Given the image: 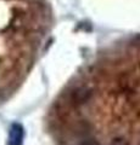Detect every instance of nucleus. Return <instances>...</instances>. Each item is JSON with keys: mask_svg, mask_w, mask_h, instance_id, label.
Returning a JSON list of instances; mask_svg holds the SVG:
<instances>
[{"mask_svg": "<svg viewBox=\"0 0 140 145\" xmlns=\"http://www.w3.org/2000/svg\"><path fill=\"white\" fill-rule=\"evenodd\" d=\"M25 131L20 123H13L9 133V145H22L23 144Z\"/></svg>", "mask_w": 140, "mask_h": 145, "instance_id": "obj_1", "label": "nucleus"}, {"mask_svg": "<svg viewBox=\"0 0 140 145\" xmlns=\"http://www.w3.org/2000/svg\"><path fill=\"white\" fill-rule=\"evenodd\" d=\"M90 96H92V91L88 89L87 87H82L78 88L73 93V101H76L77 103H83L87 99H89Z\"/></svg>", "mask_w": 140, "mask_h": 145, "instance_id": "obj_2", "label": "nucleus"}]
</instances>
